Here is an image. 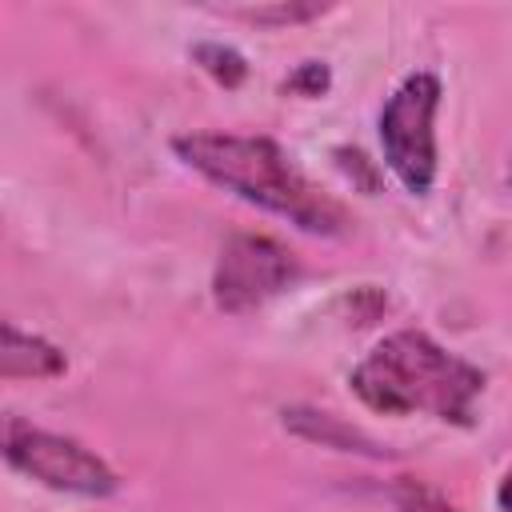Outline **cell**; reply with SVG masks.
Segmentation results:
<instances>
[{"instance_id": "2", "label": "cell", "mask_w": 512, "mask_h": 512, "mask_svg": "<svg viewBox=\"0 0 512 512\" xmlns=\"http://www.w3.org/2000/svg\"><path fill=\"white\" fill-rule=\"evenodd\" d=\"M352 392L384 416L428 412L444 424H472L484 372L420 328L384 336L348 376Z\"/></svg>"}, {"instance_id": "9", "label": "cell", "mask_w": 512, "mask_h": 512, "mask_svg": "<svg viewBox=\"0 0 512 512\" xmlns=\"http://www.w3.org/2000/svg\"><path fill=\"white\" fill-rule=\"evenodd\" d=\"M324 8L320 4H272V8H240L244 20H256V24H292V20H312L320 16Z\"/></svg>"}, {"instance_id": "7", "label": "cell", "mask_w": 512, "mask_h": 512, "mask_svg": "<svg viewBox=\"0 0 512 512\" xmlns=\"http://www.w3.org/2000/svg\"><path fill=\"white\" fill-rule=\"evenodd\" d=\"M196 60H200V68L208 72V76H216L220 84H240L244 80V72H248V64H244V56L236 52V48H228V44H196Z\"/></svg>"}, {"instance_id": "10", "label": "cell", "mask_w": 512, "mask_h": 512, "mask_svg": "<svg viewBox=\"0 0 512 512\" xmlns=\"http://www.w3.org/2000/svg\"><path fill=\"white\" fill-rule=\"evenodd\" d=\"M288 88H292V92H308V96H320V92L328 88V68L308 60V64H300V72L288 80Z\"/></svg>"}, {"instance_id": "3", "label": "cell", "mask_w": 512, "mask_h": 512, "mask_svg": "<svg viewBox=\"0 0 512 512\" xmlns=\"http://www.w3.org/2000/svg\"><path fill=\"white\" fill-rule=\"evenodd\" d=\"M436 108L440 80L432 72H412L380 108L384 160L412 196H428L436 180Z\"/></svg>"}, {"instance_id": "4", "label": "cell", "mask_w": 512, "mask_h": 512, "mask_svg": "<svg viewBox=\"0 0 512 512\" xmlns=\"http://www.w3.org/2000/svg\"><path fill=\"white\" fill-rule=\"evenodd\" d=\"M4 456L12 468L24 476L56 488V492H76V496H112L116 492V472L80 440L44 432L36 424H24L20 416L4 420Z\"/></svg>"}, {"instance_id": "6", "label": "cell", "mask_w": 512, "mask_h": 512, "mask_svg": "<svg viewBox=\"0 0 512 512\" xmlns=\"http://www.w3.org/2000/svg\"><path fill=\"white\" fill-rule=\"evenodd\" d=\"M68 368L64 352L56 344H48L44 336H32V332H20L12 320L4 324V348H0V376L16 380V376H60Z\"/></svg>"}, {"instance_id": "11", "label": "cell", "mask_w": 512, "mask_h": 512, "mask_svg": "<svg viewBox=\"0 0 512 512\" xmlns=\"http://www.w3.org/2000/svg\"><path fill=\"white\" fill-rule=\"evenodd\" d=\"M496 504H500L504 512H512V468L504 472V480H500V488H496Z\"/></svg>"}, {"instance_id": "5", "label": "cell", "mask_w": 512, "mask_h": 512, "mask_svg": "<svg viewBox=\"0 0 512 512\" xmlns=\"http://www.w3.org/2000/svg\"><path fill=\"white\" fill-rule=\"evenodd\" d=\"M296 276H300V264L280 240L236 232L220 248V260L212 272V296L220 312L244 316V312H256L276 292H284Z\"/></svg>"}, {"instance_id": "1", "label": "cell", "mask_w": 512, "mask_h": 512, "mask_svg": "<svg viewBox=\"0 0 512 512\" xmlns=\"http://www.w3.org/2000/svg\"><path fill=\"white\" fill-rule=\"evenodd\" d=\"M172 152L196 168L204 180L236 192L240 200L292 220L304 232L340 236L352 220L336 196L312 184L296 160L268 136H232V132H188L172 140Z\"/></svg>"}, {"instance_id": "8", "label": "cell", "mask_w": 512, "mask_h": 512, "mask_svg": "<svg viewBox=\"0 0 512 512\" xmlns=\"http://www.w3.org/2000/svg\"><path fill=\"white\" fill-rule=\"evenodd\" d=\"M392 500H396V512H460L456 504H448L440 492H432L420 480H400Z\"/></svg>"}]
</instances>
